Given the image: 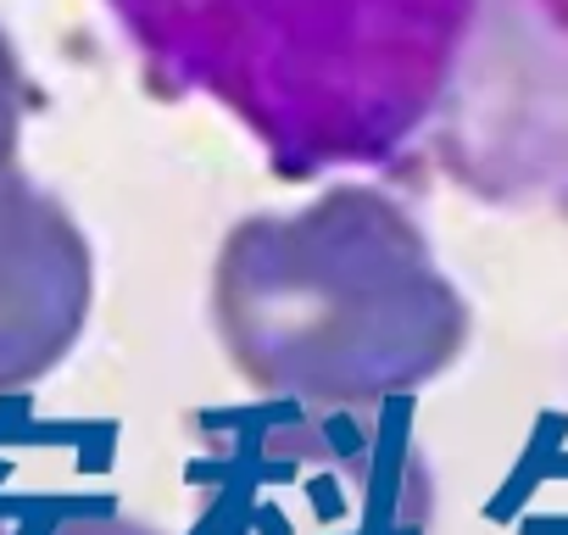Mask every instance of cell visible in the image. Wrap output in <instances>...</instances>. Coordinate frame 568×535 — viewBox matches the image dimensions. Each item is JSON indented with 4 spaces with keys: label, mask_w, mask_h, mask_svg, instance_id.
I'll return each mask as SVG.
<instances>
[{
    "label": "cell",
    "mask_w": 568,
    "mask_h": 535,
    "mask_svg": "<svg viewBox=\"0 0 568 535\" xmlns=\"http://www.w3.org/2000/svg\"><path fill=\"white\" fill-rule=\"evenodd\" d=\"M173 95L223 107L284 179L435 140L485 0H106Z\"/></svg>",
    "instance_id": "6da1fadb"
},
{
    "label": "cell",
    "mask_w": 568,
    "mask_h": 535,
    "mask_svg": "<svg viewBox=\"0 0 568 535\" xmlns=\"http://www.w3.org/2000/svg\"><path fill=\"white\" fill-rule=\"evenodd\" d=\"M212 335L262 402L374 413L468 352L474 307L407 201L341 179L307 206L251 212L223 234Z\"/></svg>",
    "instance_id": "7a4b0ae2"
},
{
    "label": "cell",
    "mask_w": 568,
    "mask_h": 535,
    "mask_svg": "<svg viewBox=\"0 0 568 535\" xmlns=\"http://www.w3.org/2000/svg\"><path fill=\"white\" fill-rule=\"evenodd\" d=\"M212 441L201 496L212 535H429L435 468L407 424L284 407Z\"/></svg>",
    "instance_id": "3957f363"
},
{
    "label": "cell",
    "mask_w": 568,
    "mask_h": 535,
    "mask_svg": "<svg viewBox=\"0 0 568 535\" xmlns=\"http://www.w3.org/2000/svg\"><path fill=\"white\" fill-rule=\"evenodd\" d=\"M429 145L463 190L568 223V0H485Z\"/></svg>",
    "instance_id": "277c9868"
},
{
    "label": "cell",
    "mask_w": 568,
    "mask_h": 535,
    "mask_svg": "<svg viewBox=\"0 0 568 535\" xmlns=\"http://www.w3.org/2000/svg\"><path fill=\"white\" fill-rule=\"evenodd\" d=\"M95 307V251L62 195L0 179V402L51 380Z\"/></svg>",
    "instance_id": "5b68a950"
},
{
    "label": "cell",
    "mask_w": 568,
    "mask_h": 535,
    "mask_svg": "<svg viewBox=\"0 0 568 535\" xmlns=\"http://www.w3.org/2000/svg\"><path fill=\"white\" fill-rule=\"evenodd\" d=\"M23 129H29V79L12 34L0 29V179L23 173Z\"/></svg>",
    "instance_id": "8992f818"
},
{
    "label": "cell",
    "mask_w": 568,
    "mask_h": 535,
    "mask_svg": "<svg viewBox=\"0 0 568 535\" xmlns=\"http://www.w3.org/2000/svg\"><path fill=\"white\" fill-rule=\"evenodd\" d=\"M34 535H162V529L145 518H129V513H62Z\"/></svg>",
    "instance_id": "52a82bcc"
},
{
    "label": "cell",
    "mask_w": 568,
    "mask_h": 535,
    "mask_svg": "<svg viewBox=\"0 0 568 535\" xmlns=\"http://www.w3.org/2000/svg\"><path fill=\"white\" fill-rule=\"evenodd\" d=\"M0 535H7V502H0Z\"/></svg>",
    "instance_id": "ba28073f"
}]
</instances>
